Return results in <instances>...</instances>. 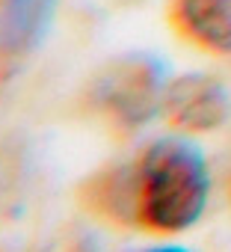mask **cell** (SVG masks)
Segmentation results:
<instances>
[{"mask_svg":"<svg viewBox=\"0 0 231 252\" xmlns=\"http://www.w3.org/2000/svg\"><path fill=\"white\" fill-rule=\"evenodd\" d=\"M207 190L210 175L199 146L163 137L137 166V222L151 231H184L202 217Z\"/></svg>","mask_w":231,"mask_h":252,"instance_id":"1","label":"cell"},{"mask_svg":"<svg viewBox=\"0 0 231 252\" xmlns=\"http://www.w3.org/2000/svg\"><path fill=\"white\" fill-rule=\"evenodd\" d=\"M148 252H190V249H181V246H160V249H148Z\"/></svg>","mask_w":231,"mask_h":252,"instance_id":"7","label":"cell"},{"mask_svg":"<svg viewBox=\"0 0 231 252\" xmlns=\"http://www.w3.org/2000/svg\"><path fill=\"white\" fill-rule=\"evenodd\" d=\"M163 113L181 131L207 134L231 116V98L219 80L207 74H184L166 86Z\"/></svg>","mask_w":231,"mask_h":252,"instance_id":"3","label":"cell"},{"mask_svg":"<svg viewBox=\"0 0 231 252\" xmlns=\"http://www.w3.org/2000/svg\"><path fill=\"white\" fill-rule=\"evenodd\" d=\"M169 18L193 45L231 54V0H172Z\"/></svg>","mask_w":231,"mask_h":252,"instance_id":"4","label":"cell"},{"mask_svg":"<svg viewBox=\"0 0 231 252\" xmlns=\"http://www.w3.org/2000/svg\"><path fill=\"white\" fill-rule=\"evenodd\" d=\"M57 0H0V57H21L42 42Z\"/></svg>","mask_w":231,"mask_h":252,"instance_id":"5","label":"cell"},{"mask_svg":"<svg viewBox=\"0 0 231 252\" xmlns=\"http://www.w3.org/2000/svg\"><path fill=\"white\" fill-rule=\"evenodd\" d=\"M89 190L95 211L137 222V169H110Z\"/></svg>","mask_w":231,"mask_h":252,"instance_id":"6","label":"cell"},{"mask_svg":"<svg viewBox=\"0 0 231 252\" xmlns=\"http://www.w3.org/2000/svg\"><path fill=\"white\" fill-rule=\"evenodd\" d=\"M166 86V65L154 54H128L98 74L92 98L116 125L140 128L163 110Z\"/></svg>","mask_w":231,"mask_h":252,"instance_id":"2","label":"cell"}]
</instances>
